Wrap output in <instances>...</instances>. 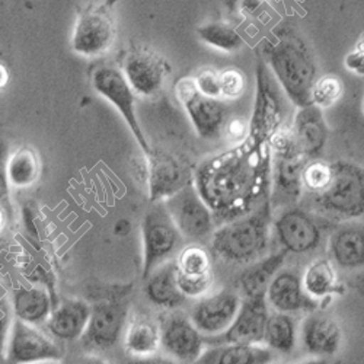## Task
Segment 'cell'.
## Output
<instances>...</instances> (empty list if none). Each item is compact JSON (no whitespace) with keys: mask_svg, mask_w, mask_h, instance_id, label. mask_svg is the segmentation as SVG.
<instances>
[{"mask_svg":"<svg viewBox=\"0 0 364 364\" xmlns=\"http://www.w3.org/2000/svg\"><path fill=\"white\" fill-rule=\"evenodd\" d=\"M198 38L207 46L225 53H235L245 44L236 29L223 22H210L197 28Z\"/></svg>","mask_w":364,"mask_h":364,"instance_id":"obj_33","label":"cell"},{"mask_svg":"<svg viewBox=\"0 0 364 364\" xmlns=\"http://www.w3.org/2000/svg\"><path fill=\"white\" fill-rule=\"evenodd\" d=\"M115 22L108 5L89 6L76 21L72 48L85 57H97L107 53L115 40Z\"/></svg>","mask_w":364,"mask_h":364,"instance_id":"obj_11","label":"cell"},{"mask_svg":"<svg viewBox=\"0 0 364 364\" xmlns=\"http://www.w3.org/2000/svg\"><path fill=\"white\" fill-rule=\"evenodd\" d=\"M262 6L264 0H242V11L250 15H257Z\"/></svg>","mask_w":364,"mask_h":364,"instance_id":"obj_44","label":"cell"},{"mask_svg":"<svg viewBox=\"0 0 364 364\" xmlns=\"http://www.w3.org/2000/svg\"><path fill=\"white\" fill-rule=\"evenodd\" d=\"M271 198L251 213L225 222L211 235V250L226 262L250 264L264 255L272 226Z\"/></svg>","mask_w":364,"mask_h":364,"instance_id":"obj_3","label":"cell"},{"mask_svg":"<svg viewBox=\"0 0 364 364\" xmlns=\"http://www.w3.org/2000/svg\"><path fill=\"white\" fill-rule=\"evenodd\" d=\"M182 235L164 201L154 203L141 222L143 280L178 251Z\"/></svg>","mask_w":364,"mask_h":364,"instance_id":"obj_5","label":"cell"},{"mask_svg":"<svg viewBox=\"0 0 364 364\" xmlns=\"http://www.w3.org/2000/svg\"><path fill=\"white\" fill-rule=\"evenodd\" d=\"M242 305V296L232 290L201 297L190 312V318L204 337L223 333L235 321Z\"/></svg>","mask_w":364,"mask_h":364,"instance_id":"obj_16","label":"cell"},{"mask_svg":"<svg viewBox=\"0 0 364 364\" xmlns=\"http://www.w3.org/2000/svg\"><path fill=\"white\" fill-rule=\"evenodd\" d=\"M12 323L14 321L11 319L9 312L0 309V355L5 358H6V347H8Z\"/></svg>","mask_w":364,"mask_h":364,"instance_id":"obj_42","label":"cell"},{"mask_svg":"<svg viewBox=\"0 0 364 364\" xmlns=\"http://www.w3.org/2000/svg\"><path fill=\"white\" fill-rule=\"evenodd\" d=\"M129 319V290H117L90 306L83 346L94 351L112 348L123 336Z\"/></svg>","mask_w":364,"mask_h":364,"instance_id":"obj_6","label":"cell"},{"mask_svg":"<svg viewBox=\"0 0 364 364\" xmlns=\"http://www.w3.org/2000/svg\"><path fill=\"white\" fill-rule=\"evenodd\" d=\"M176 265L179 272L188 276L207 274V272H211V257L204 247L193 244L179 252Z\"/></svg>","mask_w":364,"mask_h":364,"instance_id":"obj_34","label":"cell"},{"mask_svg":"<svg viewBox=\"0 0 364 364\" xmlns=\"http://www.w3.org/2000/svg\"><path fill=\"white\" fill-rule=\"evenodd\" d=\"M222 98L235 100L239 98L247 89V77L244 72L236 68H228L219 72Z\"/></svg>","mask_w":364,"mask_h":364,"instance_id":"obj_37","label":"cell"},{"mask_svg":"<svg viewBox=\"0 0 364 364\" xmlns=\"http://www.w3.org/2000/svg\"><path fill=\"white\" fill-rule=\"evenodd\" d=\"M287 252L284 250L271 254L261 261L248 267L242 274L239 276L236 286L242 294V297H250L259 293H267L268 284L271 283L272 277L282 269L286 261Z\"/></svg>","mask_w":364,"mask_h":364,"instance_id":"obj_28","label":"cell"},{"mask_svg":"<svg viewBox=\"0 0 364 364\" xmlns=\"http://www.w3.org/2000/svg\"><path fill=\"white\" fill-rule=\"evenodd\" d=\"M9 83V72L5 65L0 63V90H4Z\"/></svg>","mask_w":364,"mask_h":364,"instance_id":"obj_46","label":"cell"},{"mask_svg":"<svg viewBox=\"0 0 364 364\" xmlns=\"http://www.w3.org/2000/svg\"><path fill=\"white\" fill-rule=\"evenodd\" d=\"M274 36L265 41L262 58L293 105H311L318 65L309 44L293 28L276 29Z\"/></svg>","mask_w":364,"mask_h":364,"instance_id":"obj_2","label":"cell"},{"mask_svg":"<svg viewBox=\"0 0 364 364\" xmlns=\"http://www.w3.org/2000/svg\"><path fill=\"white\" fill-rule=\"evenodd\" d=\"M315 196L316 205L328 215L343 219L364 216V168L348 161L332 162L329 186Z\"/></svg>","mask_w":364,"mask_h":364,"instance_id":"obj_4","label":"cell"},{"mask_svg":"<svg viewBox=\"0 0 364 364\" xmlns=\"http://www.w3.org/2000/svg\"><path fill=\"white\" fill-rule=\"evenodd\" d=\"M264 344L280 354H289L294 350L296 323L290 314L277 311L269 314L264 332Z\"/></svg>","mask_w":364,"mask_h":364,"instance_id":"obj_32","label":"cell"},{"mask_svg":"<svg viewBox=\"0 0 364 364\" xmlns=\"http://www.w3.org/2000/svg\"><path fill=\"white\" fill-rule=\"evenodd\" d=\"M344 94L343 80L336 75H323L318 77L312 87V104L323 108L336 105Z\"/></svg>","mask_w":364,"mask_h":364,"instance_id":"obj_35","label":"cell"},{"mask_svg":"<svg viewBox=\"0 0 364 364\" xmlns=\"http://www.w3.org/2000/svg\"><path fill=\"white\" fill-rule=\"evenodd\" d=\"M175 94L201 139L218 140L222 136L228 124V112L220 98L200 92L191 77H182L175 86Z\"/></svg>","mask_w":364,"mask_h":364,"instance_id":"obj_9","label":"cell"},{"mask_svg":"<svg viewBox=\"0 0 364 364\" xmlns=\"http://www.w3.org/2000/svg\"><path fill=\"white\" fill-rule=\"evenodd\" d=\"M268 305L283 314H311L319 308L318 300L303 287L301 276L291 269H280L267 289Z\"/></svg>","mask_w":364,"mask_h":364,"instance_id":"obj_18","label":"cell"},{"mask_svg":"<svg viewBox=\"0 0 364 364\" xmlns=\"http://www.w3.org/2000/svg\"><path fill=\"white\" fill-rule=\"evenodd\" d=\"M225 132H226V134H228L230 139L237 140V141H242V140H245V139L248 137V133H250V123H247L245 119L235 118V119L230 121V123L226 124Z\"/></svg>","mask_w":364,"mask_h":364,"instance_id":"obj_41","label":"cell"},{"mask_svg":"<svg viewBox=\"0 0 364 364\" xmlns=\"http://www.w3.org/2000/svg\"><path fill=\"white\" fill-rule=\"evenodd\" d=\"M5 254V244H4V239L0 237V267H2V257Z\"/></svg>","mask_w":364,"mask_h":364,"instance_id":"obj_49","label":"cell"},{"mask_svg":"<svg viewBox=\"0 0 364 364\" xmlns=\"http://www.w3.org/2000/svg\"><path fill=\"white\" fill-rule=\"evenodd\" d=\"M63 357V351L43 332L38 325L15 319L11 328L6 361L9 363H37L51 361Z\"/></svg>","mask_w":364,"mask_h":364,"instance_id":"obj_15","label":"cell"},{"mask_svg":"<svg viewBox=\"0 0 364 364\" xmlns=\"http://www.w3.org/2000/svg\"><path fill=\"white\" fill-rule=\"evenodd\" d=\"M90 316V305L80 299L57 301L46 325L53 337L62 341H76L83 337Z\"/></svg>","mask_w":364,"mask_h":364,"instance_id":"obj_23","label":"cell"},{"mask_svg":"<svg viewBox=\"0 0 364 364\" xmlns=\"http://www.w3.org/2000/svg\"><path fill=\"white\" fill-rule=\"evenodd\" d=\"M194 80L197 87L200 89V92H203L204 95L211 98H222L220 79L218 70L211 68H204L197 73Z\"/></svg>","mask_w":364,"mask_h":364,"instance_id":"obj_39","label":"cell"},{"mask_svg":"<svg viewBox=\"0 0 364 364\" xmlns=\"http://www.w3.org/2000/svg\"><path fill=\"white\" fill-rule=\"evenodd\" d=\"M130 230H132V222L127 219H119L114 225V233L119 237L127 236L130 233Z\"/></svg>","mask_w":364,"mask_h":364,"instance_id":"obj_45","label":"cell"},{"mask_svg":"<svg viewBox=\"0 0 364 364\" xmlns=\"http://www.w3.org/2000/svg\"><path fill=\"white\" fill-rule=\"evenodd\" d=\"M328 252L341 269L353 271L364 267V223L350 222L332 232Z\"/></svg>","mask_w":364,"mask_h":364,"instance_id":"obj_24","label":"cell"},{"mask_svg":"<svg viewBox=\"0 0 364 364\" xmlns=\"http://www.w3.org/2000/svg\"><path fill=\"white\" fill-rule=\"evenodd\" d=\"M282 250L287 254L301 255L315 251L322 239V229L308 211L289 207L272 222Z\"/></svg>","mask_w":364,"mask_h":364,"instance_id":"obj_14","label":"cell"},{"mask_svg":"<svg viewBox=\"0 0 364 364\" xmlns=\"http://www.w3.org/2000/svg\"><path fill=\"white\" fill-rule=\"evenodd\" d=\"M301 280L308 294L316 300L344 293V286L338 282L336 268L326 258L314 261L301 276Z\"/></svg>","mask_w":364,"mask_h":364,"instance_id":"obj_30","label":"cell"},{"mask_svg":"<svg viewBox=\"0 0 364 364\" xmlns=\"http://www.w3.org/2000/svg\"><path fill=\"white\" fill-rule=\"evenodd\" d=\"M164 203L182 237L200 244L215 233L216 218L204 198L198 194L194 182H188Z\"/></svg>","mask_w":364,"mask_h":364,"instance_id":"obj_7","label":"cell"},{"mask_svg":"<svg viewBox=\"0 0 364 364\" xmlns=\"http://www.w3.org/2000/svg\"><path fill=\"white\" fill-rule=\"evenodd\" d=\"M41 173V162L33 147H19L9 156L8 175L11 186L15 188H28L34 186Z\"/></svg>","mask_w":364,"mask_h":364,"instance_id":"obj_31","label":"cell"},{"mask_svg":"<svg viewBox=\"0 0 364 364\" xmlns=\"http://www.w3.org/2000/svg\"><path fill=\"white\" fill-rule=\"evenodd\" d=\"M274 353L265 344L207 346L197 363L204 364H267Z\"/></svg>","mask_w":364,"mask_h":364,"instance_id":"obj_26","label":"cell"},{"mask_svg":"<svg viewBox=\"0 0 364 364\" xmlns=\"http://www.w3.org/2000/svg\"><path fill=\"white\" fill-rule=\"evenodd\" d=\"M303 188L318 194L323 191L332 179V162L322 161L319 158L308 159L301 173Z\"/></svg>","mask_w":364,"mask_h":364,"instance_id":"obj_36","label":"cell"},{"mask_svg":"<svg viewBox=\"0 0 364 364\" xmlns=\"http://www.w3.org/2000/svg\"><path fill=\"white\" fill-rule=\"evenodd\" d=\"M271 171L269 141L248 134L235 147L203 161L193 182L215 218L229 222L271 198Z\"/></svg>","mask_w":364,"mask_h":364,"instance_id":"obj_1","label":"cell"},{"mask_svg":"<svg viewBox=\"0 0 364 364\" xmlns=\"http://www.w3.org/2000/svg\"><path fill=\"white\" fill-rule=\"evenodd\" d=\"M354 50H357V51H360V53H363L364 54V33H361V36L358 37V40H357V43H355V48Z\"/></svg>","mask_w":364,"mask_h":364,"instance_id":"obj_48","label":"cell"},{"mask_svg":"<svg viewBox=\"0 0 364 364\" xmlns=\"http://www.w3.org/2000/svg\"><path fill=\"white\" fill-rule=\"evenodd\" d=\"M123 72L137 95L154 97L164 86L169 73V65L164 57L154 51L136 48L124 57Z\"/></svg>","mask_w":364,"mask_h":364,"instance_id":"obj_17","label":"cell"},{"mask_svg":"<svg viewBox=\"0 0 364 364\" xmlns=\"http://www.w3.org/2000/svg\"><path fill=\"white\" fill-rule=\"evenodd\" d=\"M363 112H364V100H363Z\"/></svg>","mask_w":364,"mask_h":364,"instance_id":"obj_50","label":"cell"},{"mask_svg":"<svg viewBox=\"0 0 364 364\" xmlns=\"http://www.w3.org/2000/svg\"><path fill=\"white\" fill-rule=\"evenodd\" d=\"M308 158L294 146L272 151L271 197L296 203L303 191V168Z\"/></svg>","mask_w":364,"mask_h":364,"instance_id":"obj_20","label":"cell"},{"mask_svg":"<svg viewBox=\"0 0 364 364\" xmlns=\"http://www.w3.org/2000/svg\"><path fill=\"white\" fill-rule=\"evenodd\" d=\"M268 316L269 312L265 293L242 297L240 309L232 325L220 336L205 337V344H264Z\"/></svg>","mask_w":364,"mask_h":364,"instance_id":"obj_12","label":"cell"},{"mask_svg":"<svg viewBox=\"0 0 364 364\" xmlns=\"http://www.w3.org/2000/svg\"><path fill=\"white\" fill-rule=\"evenodd\" d=\"M126 350L137 357L155 354L161 348V325L149 316H137L124 333Z\"/></svg>","mask_w":364,"mask_h":364,"instance_id":"obj_29","label":"cell"},{"mask_svg":"<svg viewBox=\"0 0 364 364\" xmlns=\"http://www.w3.org/2000/svg\"><path fill=\"white\" fill-rule=\"evenodd\" d=\"M144 294L150 303L162 309H178L187 300L178 283L176 261H166L150 272L144 280Z\"/></svg>","mask_w":364,"mask_h":364,"instance_id":"obj_25","label":"cell"},{"mask_svg":"<svg viewBox=\"0 0 364 364\" xmlns=\"http://www.w3.org/2000/svg\"><path fill=\"white\" fill-rule=\"evenodd\" d=\"M344 66L350 73L364 76V54L357 50L350 51L344 58Z\"/></svg>","mask_w":364,"mask_h":364,"instance_id":"obj_43","label":"cell"},{"mask_svg":"<svg viewBox=\"0 0 364 364\" xmlns=\"http://www.w3.org/2000/svg\"><path fill=\"white\" fill-rule=\"evenodd\" d=\"M178 283L179 287L187 296V299H198L207 293V290L213 284V272H207V274H197L188 276L184 272H179L178 269Z\"/></svg>","mask_w":364,"mask_h":364,"instance_id":"obj_38","label":"cell"},{"mask_svg":"<svg viewBox=\"0 0 364 364\" xmlns=\"http://www.w3.org/2000/svg\"><path fill=\"white\" fill-rule=\"evenodd\" d=\"M255 77V100L252 115L248 121V134L265 141H271L272 136L283 129L284 109L279 94V87L276 85V77L271 73L262 57H259L258 60Z\"/></svg>","mask_w":364,"mask_h":364,"instance_id":"obj_8","label":"cell"},{"mask_svg":"<svg viewBox=\"0 0 364 364\" xmlns=\"http://www.w3.org/2000/svg\"><path fill=\"white\" fill-rule=\"evenodd\" d=\"M55 305L54 297L43 286L18 287L12 297V311L16 319L26 323H46Z\"/></svg>","mask_w":364,"mask_h":364,"instance_id":"obj_27","label":"cell"},{"mask_svg":"<svg viewBox=\"0 0 364 364\" xmlns=\"http://www.w3.org/2000/svg\"><path fill=\"white\" fill-rule=\"evenodd\" d=\"M146 158L149 198L151 203L165 201L190 182L184 166L166 151L151 149Z\"/></svg>","mask_w":364,"mask_h":364,"instance_id":"obj_19","label":"cell"},{"mask_svg":"<svg viewBox=\"0 0 364 364\" xmlns=\"http://www.w3.org/2000/svg\"><path fill=\"white\" fill-rule=\"evenodd\" d=\"M6 226V211L4 208V203H0V233L4 232Z\"/></svg>","mask_w":364,"mask_h":364,"instance_id":"obj_47","label":"cell"},{"mask_svg":"<svg viewBox=\"0 0 364 364\" xmlns=\"http://www.w3.org/2000/svg\"><path fill=\"white\" fill-rule=\"evenodd\" d=\"M161 348L179 363H196L204 353L205 337L190 316L171 312L161 321Z\"/></svg>","mask_w":364,"mask_h":364,"instance_id":"obj_13","label":"cell"},{"mask_svg":"<svg viewBox=\"0 0 364 364\" xmlns=\"http://www.w3.org/2000/svg\"><path fill=\"white\" fill-rule=\"evenodd\" d=\"M92 85L97 92L109 101L121 117L124 118L137 144L143 150V154L147 155L151 147L139 123L136 112V92L124 72L109 66L98 68L92 75Z\"/></svg>","mask_w":364,"mask_h":364,"instance_id":"obj_10","label":"cell"},{"mask_svg":"<svg viewBox=\"0 0 364 364\" xmlns=\"http://www.w3.org/2000/svg\"><path fill=\"white\" fill-rule=\"evenodd\" d=\"M9 146L8 141L0 137V203H6L11 194V182L8 175V162H9Z\"/></svg>","mask_w":364,"mask_h":364,"instance_id":"obj_40","label":"cell"},{"mask_svg":"<svg viewBox=\"0 0 364 364\" xmlns=\"http://www.w3.org/2000/svg\"><path fill=\"white\" fill-rule=\"evenodd\" d=\"M290 130L301 155L308 159L319 158L329 137V129L321 107L311 104L297 108Z\"/></svg>","mask_w":364,"mask_h":364,"instance_id":"obj_21","label":"cell"},{"mask_svg":"<svg viewBox=\"0 0 364 364\" xmlns=\"http://www.w3.org/2000/svg\"><path fill=\"white\" fill-rule=\"evenodd\" d=\"M343 343V329L332 316L314 311L301 323V344L311 355L337 354Z\"/></svg>","mask_w":364,"mask_h":364,"instance_id":"obj_22","label":"cell"}]
</instances>
